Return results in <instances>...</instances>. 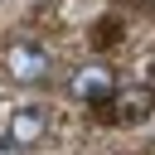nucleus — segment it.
Returning a JSON list of instances; mask_svg holds the SVG:
<instances>
[{
	"label": "nucleus",
	"mask_w": 155,
	"mask_h": 155,
	"mask_svg": "<svg viewBox=\"0 0 155 155\" xmlns=\"http://www.w3.org/2000/svg\"><path fill=\"white\" fill-rule=\"evenodd\" d=\"M0 155H19V145H15L10 136H5V140H0Z\"/></svg>",
	"instance_id": "nucleus-5"
},
{
	"label": "nucleus",
	"mask_w": 155,
	"mask_h": 155,
	"mask_svg": "<svg viewBox=\"0 0 155 155\" xmlns=\"http://www.w3.org/2000/svg\"><path fill=\"white\" fill-rule=\"evenodd\" d=\"M155 111V97L145 92V87H121V92H111L107 102H102V121H121V126H136V121H145Z\"/></svg>",
	"instance_id": "nucleus-2"
},
{
	"label": "nucleus",
	"mask_w": 155,
	"mask_h": 155,
	"mask_svg": "<svg viewBox=\"0 0 155 155\" xmlns=\"http://www.w3.org/2000/svg\"><path fill=\"white\" fill-rule=\"evenodd\" d=\"M73 97L78 102H87V107H102L111 92H116V73L107 68V63H82L78 73H73Z\"/></svg>",
	"instance_id": "nucleus-3"
},
{
	"label": "nucleus",
	"mask_w": 155,
	"mask_h": 155,
	"mask_svg": "<svg viewBox=\"0 0 155 155\" xmlns=\"http://www.w3.org/2000/svg\"><path fill=\"white\" fill-rule=\"evenodd\" d=\"M44 131H48V111H44V107H19V111L10 116V131H5V136L24 150V145H39Z\"/></svg>",
	"instance_id": "nucleus-4"
},
{
	"label": "nucleus",
	"mask_w": 155,
	"mask_h": 155,
	"mask_svg": "<svg viewBox=\"0 0 155 155\" xmlns=\"http://www.w3.org/2000/svg\"><path fill=\"white\" fill-rule=\"evenodd\" d=\"M0 63H5V73L15 82H44L48 78V53L39 48V39H15L0 53Z\"/></svg>",
	"instance_id": "nucleus-1"
}]
</instances>
